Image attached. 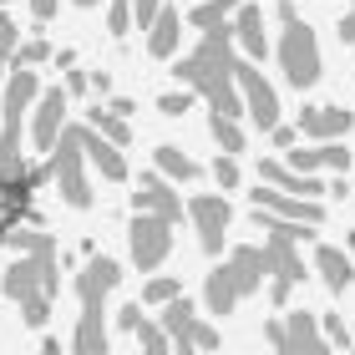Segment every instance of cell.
Returning a JSON list of instances; mask_svg holds the SVG:
<instances>
[{
	"instance_id": "25",
	"label": "cell",
	"mask_w": 355,
	"mask_h": 355,
	"mask_svg": "<svg viewBox=\"0 0 355 355\" xmlns=\"http://www.w3.org/2000/svg\"><path fill=\"white\" fill-rule=\"evenodd\" d=\"M132 335L142 340V355H173V340H168V330H163V325H153V320H142V325H137Z\"/></svg>"
},
{
	"instance_id": "7",
	"label": "cell",
	"mask_w": 355,
	"mask_h": 355,
	"mask_svg": "<svg viewBox=\"0 0 355 355\" xmlns=\"http://www.w3.org/2000/svg\"><path fill=\"white\" fill-rule=\"evenodd\" d=\"M127 249H132L137 269H157L173 249V223L157 214H132V229H127Z\"/></svg>"
},
{
	"instance_id": "41",
	"label": "cell",
	"mask_w": 355,
	"mask_h": 355,
	"mask_svg": "<svg viewBox=\"0 0 355 355\" xmlns=\"http://www.w3.org/2000/svg\"><path fill=\"white\" fill-rule=\"evenodd\" d=\"M107 107H112V112H117V117H132V107H137V102H127V96H112V102H107Z\"/></svg>"
},
{
	"instance_id": "18",
	"label": "cell",
	"mask_w": 355,
	"mask_h": 355,
	"mask_svg": "<svg viewBox=\"0 0 355 355\" xmlns=\"http://www.w3.org/2000/svg\"><path fill=\"white\" fill-rule=\"evenodd\" d=\"M289 168H295V173H320V168H335V173H345V168H350V148H340V142L289 148Z\"/></svg>"
},
{
	"instance_id": "5",
	"label": "cell",
	"mask_w": 355,
	"mask_h": 355,
	"mask_svg": "<svg viewBox=\"0 0 355 355\" xmlns=\"http://www.w3.org/2000/svg\"><path fill=\"white\" fill-rule=\"evenodd\" d=\"M279 21H284V36L279 46H274V56H279V67H284V82L295 87V92H310L320 82V41H315V31L300 21V10L279 6Z\"/></svg>"
},
{
	"instance_id": "45",
	"label": "cell",
	"mask_w": 355,
	"mask_h": 355,
	"mask_svg": "<svg viewBox=\"0 0 355 355\" xmlns=\"http://www.w3.org/2000/svg\"><path fill=\"white\" fill-rule=\"evenodd\" d=\"M0 82H6V61H0Z\"/></svg>"
},
{
	"instance_id": "21",
	"label": "cell",
	"mask_w": 355,
	"mask_h": 355,
	"mask_svg": "<svg viewBox=\"0 0 355 355\" xmlns=\"http://www.w3.org/2000/svg\"><path fill=\"white\" fill-rule=\"evenodd\" d=\"M153 157H157V173L173 178V183H193V178H198V163H193L188 153H178L173 142H163V148H157Z\"/></svg>"
},
{
	"instance_id": "20",
	"label": "cell",
	"mask_w": 355,
	"mask_h": 355,
	"mask_svg": "<svg viewBox=\"0 0 355 355\" xmlns=\"http://www.w3.org/2000/svg\"><path fill=\"white\" fill-rule=\"evenodd\" d=\"M315 269H320V279H325V289H350L355 284V264H350V254H340L335 244H320L315 249Z\"/></svg>"
},
{
	"instance_id": "9",
	"label": "cell",
	"mask_w": 355,
	"mask_h": 355,
	"mask_svg": "<svg viewBox=\"0 0 355 355\" xmlns=\"http://www.w3.org/2000/svg\"><path fill=\"white\" fill-rule=\"evenodd\" d=\"M188 218H193V229H198L203 254H218L223 234H229V223H234V208H229L223 193H198V198H188Z\"/></svg>"
},
{
	"instance_id": "29",
	"label": "cell",
	"mask_w": 355,
	"mask_h": 355,
	"mask_svg": "<svg viewBox=\"0 0 355 355\" xmlns=\"http://www.w3.org/2000/svg\"><path fill=\"white\" fill-rule=\"evenodd\" d=\"M46 56H51L46 41H21V46H15V67H41Z\"/></svg>"
},
{
	"instance_id": "35",
	"label": "cell",
	"mask_w": 355,
	"mask_h": 355,
	"mask_svg": "<svg viewBox=\"0 0 355 355\" xmlns=\"http://www.w3.org/2000/svg\"><path fill=\"white\" fill-rule=\"evenodd\" d=\"M193 345H198V350H218V330L203 325V320H193Z\"/></svg>"
},
{
	"instance_id": "3",
	"label": "cell",
	"mask_w": 355,
	"mask_h": 355,
	"mask_svg": "<svg viewBox=\"0 0 355 355\" xmlns=\"http://www.w3.org/2000/svg\"><path fill=\"white\" fill-rule=\"evenodd\" d=\"M117 279H122V269H117V259H107V254H96L82 269V279H76L82 320H76L71 355H112V345H107V295L117 289Z\"/></svg>"
},
{
	"instance_id": "22",
	"label": "cell",
	"mask_w": 355,
	"mask_h": 355,
	"mask_svg": "<svg viewBox=\"0 0 355 355\" xmlns=\"http://www.w3.org/2000/svg\"><path fill=\"white\" fill-rule=\"evenodd\" d=\"M244 6V0H198V6L188 10V26H198V31H214V26H223L229 15Z\"/></svg>"
},
{
	"instance_id": "15",
	"label": "cell",
	"mask_w": 355,
	"mask_h": 355,
	"mask_svg": "<svg viewBox=\"0 0 355 355\" xmlns=\"http://www.w3.org/2000/svg\"><path fill=\"white\" fill-rule=\"evenodd\" d=\"M350 112L345 107H304L300 112V132L304 137H315V142H340L350 132Z\"/></svg>"
},
{
	"instance_id": "42",
	"label": "cell",
	"mask_w": 355,
	"mask_h": 355,
	"mask_svg": "<svg viewBox=\"0 0 355 355\" xmlns=\"http://www.w3.org/2000/svg\"><path fill=\"white\" fill-rule=\"evenodd\" d=\"M92 92H96V96H107V92H112V82H107V71H96V76H92Z\"/></svg>"
},
{
	"instance_id": "26",
	"label": "cell",
	"mask_w": 355,
	"mask_h": 355,
	"mask_svg": "<svg viewBox=\"0 0 355 355\" xmlns=\"http://www.w3.org/2000/svg\"><path fill=\"white\" fill-rule=\"evenodd\" d=\"M183 289H178V279H168V274H157V279H148V289H142V304H168L178 300Z\"/></svg>"
},
{
	"instance_id": "47",
	"label": "cell",
	"mask_w": 355,
	"mask_h": 355,
	"mask_svg": "<svg viewBox=\"0 0 355 355\" xmlns=\"http://www.w3.org/2000/svg\"><path fill=\"white\" fill-rule=\"evenodd\" d=\"M0 6H6V0H0Z\"/></svg>"
},
{
	"instance_id": "4",
	"label": "cell",
	"mask_w": 355,
	"mask_h": 355,
	"mask_svg": "<svg viewBox=\"0 0 355 355\" xmlns=\"http://www.w3.org/2000/svg\"><path fill=\"white\" fill-rule=\"evenodd\" d=\"M269 274V264H264V249H254V244H244V249H234L229 259H223L214 274H208V284H203V304L214 315H229L244 295H254L259 289V279Z\"/></svg>"
},
{
	"instance_id": "38",
	"label": "cell",
	"mask_w": 355,
	"mask_h": 355,
	"mask_svg": "<svg viewBox=\"0 0 355 355\" xmlns=\"http://www.w3.org/2000/svg\"><path fill=\"white\" fill-rule=\"evenodd\" d=\"M274 148H295V142H300V132H295V127H274Z\"/></svg>"
},
{
	"instance_id": "31",
	"label": "cell",
	"mask_w": 355,
	"mask_h": 355,
	"mask_svg": "<svg viewBox=\"0 0 355 355\" xmlns=\"http://www.w3.org/2000/svg\"><path fill=\"white\" fill-rule=\"evenodd\" d=\"M320 335H325L330 345H340V350L350 345V330H345V320H340V315H320Z\"/></svg>"
},
{
	"instance_id": "39",
	"label": "cell",
	"mask_w": 355,
	"mask_h": 355,
	"mask_svg": "<svg viewBox=\"0 0 355 355\" xmlns=\"http://www.w3.org/2000/svg\"><path fill=\"white\" fill-rule=\"evenodd\" d=\"M31 15H36V21H51V15H56V0H31Z\"/></svg>"
},
{
	"instance_id": "12",
	"label": "cell",
	"mask_w": 355,
	"mask_h": 355,
	"mask_svg": "<svg viewBox=\"0 0 355 355\" xmlns=\"http://www.w3.org/2000/svg\"><path fill=\"white\" fill-rule=\"evenodd\" d=\"M132 208H137V214H157V218H168L173 229H178V218L188 214V203H178V188L163 183V173H142V178H137Z\"/></svg>"
},
{
	"instance_id": "30",
	"label": "cell",
	"mask_w": 355,
	"mask_h": 355,
	"mask_svg": "<svg viewBox=\"0 0 355 355\" xmlns=\"http://www.w3.org/2000/svg\"><path fill=\"white\" fill-rule=\"evenodd\" d=\"M15 46H21V36H15V21L6 15V6H0V61H15Z\"/></svg>"
},
{
	"instance_id": "27",
	"label": "cell",
	"mask_w": 355,
	"mask_h": 355,
	"mask_svg": "<svg viewBox=\"0 0 355 355\" xmlns=\"http://www.w3.org/2000/svg\"><path fill=\"white\" fill-rule=\"evenodd\" d=\"M21 320L31 330H46V320H51V295H36V300H26L21 304Z\"/></svg>"
},
{
	"instance_id": "33",
	"label": "cell",
	"mask_w": 355,
	"mask_h": 355,
	"mask_svg": "<svg viewBox=\"0 0 355 355\" xmlns=\"http://www.w3.org/2000/svg\"><path fill=\"white\" fill-rule=\"evenodd\" d=\"M214 178H218V188H239V157L223 153L218 163H214Z\"/></svg>"
},
{
	"instance_id": "44",
	"label": "cell",
	"mask_w": 355,
	"mask_h": 355,
	"mask_svg": "<svg viewBox=\"0 0 355 355\" xmlns=\"http://www.w3.org/2000/svg\"><path fill=\"white\" fill-rule=\"evenodd\" d=\"M41 355H61V345H56V335H46V340H41Z\"/></svg>"
},
{
	"instance_id": "11",
	"label": "cell",
	"mask_w": 355,
	"mask_h": 355,
	"mask_svg": "<svg viewBox=\"0 0 355 355\" xmlns=\"http://www.w3.org/2000/svg\"><path fill=\"white\" fill-rule=\"evenodd\" d=\"M274 355H330V340L320 335V315H310V310H289V320H284V340L274 345Z\"/></svg>"
},
{
	"instance_id": "34",
	"label": "cell",
	"mask_w": 355,
	"mask_h": 355,
	"mask_svg": "<svg viewBox=\"0 0 355 355\" xmlns=\"http://www.w3.org/2000/svg\"><path fill=\"white\" fill-rule=\"evenodd\" d=\"M157 10H163V0H132V26H153Z\"/></svg>"
},
{
	"instance_id": "43",
	"label": "cell",
	"mask_w": 355,
	"mask_h": 355,
	"mask_svg": "<svg viewBox=\"0 0 355 355\" xmlns=\"http://www.w3.org/2000/svg\"><path fill=\"white\" fill-rule=\"evenodd\" d=\"M340 41H355V10H350L345 21H340Z\"/></svg>"
},
{
	"instance_id": "6",
	"label": "cell",
	"mask_w": 355,
	"mask_h": 355,
	"mask_svg": "<svg viewBox=\"0 0 355 355\" xmlns=\"http://www.w3.org/2000/svg\"><path fill=\"white\" fill-rule=\"evenodd\" d=\"M51 178H56L61 198H67L71 208H92L87 153H82V142H76V127H67V132L56 137V148H51Z\"/></svg>"
},
{
	"instance_id": "24",
	"label": "cell",
	"mask_w": 355,
	"mask_h": 355,
	"mask_svg": "<svg viewBox=\"0 0 355 355\" xmlns=\"http://www.w3.org/2000/svg\"><path fill=\"white\" fill-rule=\"evenodd\" d=\"M208 132H214V142L223 153H244V127H239V117H223V112H208Z\"/></svg>"
},
{
	"instance_id": "10",
	"label": "cell",
	"mask_w": 355,
	"mask_h": 355,
	"mask_svg": "<svg viewBox=\"0 0 355 355\" xmlns=\"http://www.w3.org/2000/svg\"><path fill=\"white\" fill-rule=\"evenodd\" d=\"M249 198H254V214H274V218H289V223H320L325 218V208H320V198H295V193H284V188H249Z\"/></svg>"
},
{
	"instance_id": "32",
	"label": "cell",
	"mask_w": 355,
	"mask_h": 355,
	"mask_svg": "<svg viewBox=\"0 0 355 355\" xmlns=\"http://www.w3.org/2000/svg\"><path fill=\"white\" fill-rule=\"evenodd\" d=\"M188 107H193L188 92H163V96H157V112H163V117H183Z\"/></svg>"
},
{
	"instance_id": "16",
	"label": "cell",
	"mask_w": 355,
	"mask_h": 355,
	"mask_svg": "<svg viewBox=\"0 0 355 355\" xmlns=\"http://www.w3.org/2000/svg\"><path fill=\"white\" fill-rule=\"evenodd\" d=\"M229 26H234V46H239V51H244L249 61H264V51H269V41H264V10L259 6H239L229 15Z\"/></svg>"
},
{
	"instance_id": "19",
	"label": "cell",
	"mask_w": 355,
	"mask_h": 355,
	"mask_svg": "<svg viewBox=\"0 0 355 355\" xmlns=\"http://www.w3.org/2000/svg\"><path fill=\"white\" fill-rule=\"evenodd\" d=\"M183 15H178V10H157V21L148 26V51L157 56V61H168V56H178V36H183Z\"/></svg>"
},
{
	"instance_id": "14",
	"label": "cell",
	"mask_w": 355,
	"mask_h": 355,
	"mask_svg": "<svg viewBox=\"0 0 355 355\" xmlns=\"http://www.w3.org/2000/svg\"><path fill=\"white\" fill-rule=\"evenodd\" d=\"M76 142H82V153L96 163V173H102V178H112V183H122V178H127V157H122V148H117V142H107L92 122L76 127Z\"/></svg>"
},
{
	"instance_id": "36",
	"label": "cell",
	"mask_w": 355,
	"mask_h": 355,
	"mask_svg": "<svg viewBox=\"0 0 355 355\" xmlns=\"http://www.w3.org/2000/svg\"><path fill=\"white\" fill-rule=\"evenodd\" d=\"M117 325H122V330H137V325H142V310H137V300L117 310Z\"/></svg>"
},
{
	"instance_id": "2",
	"label": "cell",
	"mask_w": 355,
	"mask_h": 355,
	"mask_svg": "<svg viewBox=\"0 0 355 355\" xmlns=\"http://www.w3.org/2000/svg\"><path fill=\"white\" fill-rule=\"evenodd\" d=\"M6 239L15 244V254H21V259L6 269V279H0L6 300L26 304L36 295H56V239L41 234V229H10Z\"/></svg>"
},
{
	"instance_id": "1",
	"label": "cell",
	"mask_w": 355,
	"mask_h": 355,
	"mask_svg": "<svg viewBox=\"0 0 355 355\" xmlns=\"http://www.w3.org/2000/svg\"><path fill=\"white\" fill-rule=\"evenodd\" d=\"M234 26L223 21L214 31H203V41L193 46V51L178 61V82L193 87V92H203L208 96V107L223 112V117H244V96H239V82H234Z\"/></svg>"
},
{
	"instance_id": "23",
	"label": "cell",
	"mask_w": 355,
	"mask_h": 355,
	"mask_svg": "<svg viewBox=\"0 0 355 355\" xmlns=\"http://www.w3.org/2000/svg\"><path fill=\"white\" fill-rule=\"evenodd\" d=\"M87 122H92L107 142H117V148H127V142H132V127H127V117H117L112 107H92V112H87Z\"/></svg>"
},
{
	"instance_id": "28",
	"label": "cell",
	"mask_w": 355,
	"mask_h": 355,
	"mask_svg": "<svg viewBox=\"0 0 355 355\" xmlns=\"http://www.w3.org/2000/svg\"><path fill=\"white\" fill-rule=\"evenodd\" d=\"M107 31L112 36H127V31H132V0H107Z\"/></svg>"
},
{
	"instance_id": "8",
	"label": "cell",
	"mask_w": 355,
	"mask_h": 355,
	"mask_svg": "<svg viewBox=\"0 0 355 355\" xmlns=\"http://www.w3.org/2000/svg\"><path fill=\"white\" fill-rule=\"evenodd\" d=\"M234 82H239V96H244V112L259 122V132H274L279 127V96L264 82V71L249 67V61H234Z\"/></svg>"
},
{
	"instance_id": "40",
	"label": "cell",
	"mask_w": 355,
	"mask_h": 355,
	"mask_svg": "<svg viewBox=\"0 0 355 355\" xmlns=\"http://www.w3.org/2000/svg\"><path fill=\"white\" fill-rule=\"evenodd\" d=\"M264 340H269V345L284 340V320H269V325H264Z\"/></svg>"
},
{
	"instance_id": "17",
	"label": "cell",
	"mask_w": 355,
	"mask_h": 355,
	"mask_svg": "<svg viewBox=\"0 0 355 355\" xmlns=\"http://www.w3.org/2000/svg\"><path fill=\"white\" fill-rule=\"evenodd\" d=\"M259 183H274V188L295 193V198H320V193H325V183H320L315 173H295L289 163H274V157L259 163Z\"/></svg>"
},
{
	"instance_id": "13",
	"label": "cell",
	"mask_w": 355,
	"mask_h": 355,
	"mask_svg": "<svg viewBox=\"0 0 355 355\" xmlns=\"http://www.w3.org/2000/svg\"><path fill=\"white\" fill-rule=\"evenodd\" d=\"M67 107H71V92L67 87H51L36 96V127H31V137H36V148L51 153L56 137L67 132Z\"/></svg>"
},
{
	"instance_id": "37",
	"label": "cell",
	"mask_w": 355,
	"mask_h": 355,
	"mask_svg": "<svg viewBox=\"0 0 355 355\" xmlns=\"http://www.w3.org/2000/svg\"><path fill=\"white\" fill-rule=\"evenodd\" d=\"M61 87H67L71 96H82V92H92V76L87 71H67V82H61Z\"/></svg>"
},
{
	"instance_id": "46",
	"label": "cell",
	"mask_w": 355,
	"mask_h": 355,
	"mask_svg": "<svg viewBox=\"0 0 355 355\" xmlns=\"http://www.w3.org/2000/svg\"><path fill=\"white\" fill-rule=\"evenodd\" d=\"M76 6H96V0H76Z\"/></svg>"
}]
</instances>
